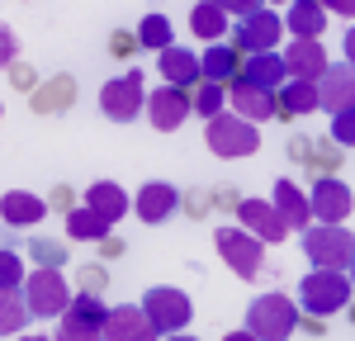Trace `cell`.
Segmentation results:
<instances>
[{
	"label": "cell",
	"mask_w": 355,
	"mask_h": 341,
	"mask_svg": "<svg viewBox=\"0 0 355 341\" xmlns=\"http://www.w3.org/2000/svg\"><path fill=\"white\" fill-rule=\"evenodd\" d=\"M204 81L209 85H223V81H232V71H237V53L227 48V43H214V48H204Z\"/></svg>",
	"instance_id": "25"
},
{
	"label": "cell",
	"mask_w": 355,
	"mask_h": 341,
	"mask_svg": "<svg viewBox=\"0 0 355 341\" xmlns=\"http://www.w3.org/2000/svg\"><path fill=\"white\" fill-rule=\"evenodd\" d=\"M237 218H242V227L251 237H261V242H284V237L294 232V227L279 218V209L266 204V199H242V204H237Z\"/></svg>",
	"instance_id": "12"
},
{
	"label": "cell",
	"mask_w": 355,
	"mask_h": 341,
	"mask_svg": "<svg viewBox=\"0 0 355 341\" xmlns=\"http://www.w3.org/2000/svg\"><path fill=\"white\" fill-rule=\"evenodd\" d=\"M308 204H313V218H318L322 227H341L346 218H351V209H355L351 185H346V180H336V175H322V180L313 185Z\"/></svg>",
	"instance_id": "8"
},
{
	"label": "cell",
	"mask_w": 355,
	"mask_h": 341,
	"mask_svg": "<svg viewBox=\"0 0 355 341\" xmlns=\"http://www.w3.org/2000/svg\"><path fill=\"white\" fill-rule=\"evenodd\" d=\"M227 100H232L237 119H246V123H256V119H270L275 105H279V95H266V90H256V85H246V81L232 85V90H227Z\"/></svg>",
	"instance_id": "20"
},
{
	"label": "cell",
	"mask_w": 355,
	"mask_h": 341,
	"mask_svg": "<svg viewBox=\"0 0 355 341\" xmlns=\"http://www.w3.org/2000/svg\"><path fill=\"white\" fill-rule=\"evenodd\" d=\"M28 317H33V308H28L24 289H0V332H19Z\"/></svg>",
	"instance_id": "26"
},
{
	"label": "cell",
	"mask_w": 355,
	"mask_h": 341,
	"mask_svg": "<svg viewBox=\"0 0 355 341\" xmlns=\"http://www.w3.org/2000/svg\"><path fill=\"white\" fill-rule=\"evenodd\" d=\"M327 15H341V19H355V0H322Z\"/></svg>",
	"instance_id": "35"
},
{
	"label": "cell",
	"mask_w": 355,
	"mask_h": 341,
	"mask_svg": "<svg viewBox=\"0 0 355 341\" xmlns=\"http://www.w3.org/2000/svg\"><path fill=\"white\" fill-rule=\"evenodd\" d=\"M351 289L355 284L341 275V270H308L299 284V304L313 317H331V313H341L351 304Z\"/></svg>",
	"instance_id": "2"
},
{
	"label": "cell",
	"mask_w": 355,
	"mask_h": 341,
	"mask_svg": "<svg viewBox=\"0 0 355 341\" xmlns=\"http://www.w3.org/2000/svg\"><path fill=\"white\" fill-rule=\"evenodd\" d=\"M279 33H284V19L275 15V10H256L251 19H242L237 24V48H246L251 57H261V53H275V43H279Z\"/></svg>",
	"instance_id": "11"
},
{
	"label": "cell",
	"mask_w": 355,
	"mask_h": 341,
	"mask_svg": "<svg viewBox=\"0 0 355 341\" xmlns=\"http://www.w3.org/2000/svg\"><path fill=\"white\" fill-rule=\"evenodd\" d=\"M19 341H43V337H19Z\"/></svg>",
	"instance_id": "40"
},
{
	"label": "cell",
	"mask_w": 355,
	"mask_h": 341,
	"mask_svg": "<svg viewBox=\"0 0 355 341\" xmlns=\"http://www.w3.org/2000/svg\"><path fill=\"white\" fill-rule=\"evenodd\" d=\"M284 67H289L294 81H322L331 62H327V53H322V43H289V48H284Z\"/></svg>",
	"instance_id": "16"
},
{
	"label": "cell",
	"mask_w": 355,
	"mask_h": 341,
	"mask_svg": "<svg viewBox=\"0 0 355 341\" xmlns=\"http://www.w3.org/2000/svg\"><path fill=\"white\" fill-rule=\"evenodd\" d=\"M279 105L289 114H308L322 105V95H318V81H289L284 90H279Z\"/></svg>",
	"instance_id": "28"
},
{
	"label": "cell",
	"mask_w": 355,
	"mask_h": 341,
	"mask_svg": "<svg viewBox=\"0 0 355 341\" xmlns=\"http://www.w3.org/2000/svg\"><path fill=\"white\" fill-rule=\"evenodd\" d=\"M142 105H147V95H142V76H137V71L114 76V81H105V90H100V110L110 114L114 123L137 119V110H142Z\"/></svg>",
	"instance_id": "9"
},
{
	"label": "cell",
	"mask_w": 355,
	"mask_h": 341,
	"mask_svg": "<svg viewBox=\"0 0 355 341\" xmlns=\"http://www.w3.org/2000/svg\"><path fill=\"white\" fill-rule=\"evenodd\" d=\"M0 213H5V223H10V227H28V223H43L48 204H43L38 195H28V190H5Z\"/></svg>",
	"instance_id": "22"
},
{
	"label": "cell",
	"mask_w": 355,
	"mask_h": 341,
	"mask_svg": "<svg viewBox=\"0 0 355 341\" xmlns=\"http://www.w3.org/2000/svg\"><path fill=\"white\" fill-rule=\"evenodd\" d=\"M175 185H166V180H152V185H142L133 199V209H137V218L142 223H162V218H171L175 213Z\"/></svg>",
	"instance_id": "17"
},
{
	"label": "cell",
	"mask_w": 355,
	"mask_h": 341,
	"mask_svg": "<svg viewBox=\"0 0 355 341\" xmlns=\"http://www.w3.org/2000/svg\"><path fill=\"white\" fill-rule=\"evenodd\" d=\"M190 110H194L190 90L162 85V90H152V95H147V114H152V128H157V133H175V128L190 119Z\"/></svg>",
	"instance_id": "10"
},
{
	"label": "cell",
	"mask_w": 355,
	"mask_h": 341,
	"mask_svg": "<svg viewBox=\"0 0 355 341\" xmlns=\"http://www.w3.org/2000/svg\"><path fill=\"white\" fill-rule=\"evenodd\" d=\"M223 105H227V90H223V85H199V90H194V110L204 114V119H218L223 114Z\"/></svg>",
	"instance_id": "30"
},
{
	"label": "cell",
	"mask_w": 355,
	"mask_h": 341,
	"mask_svg": "<svg viewBox=\"0 0 355 341\" xmlns=\"http://www.w3.org/2000/svg\"><path fill=\"white\" fill-rule=\"evenodd\" d=\"M15 53H19V48H15V33L0 28V62H15Z\"/></svg>",
	"instance_id": "36"
},
{
	"label": "cell",
	"mask_w": 355,
	"mask_h": 341,
	"mask_svg": "<svg viewBox=\"0 0 355 341\" xmlns=\"http://www.w3.org/2000/svg\"><path fill=\"white\" fill-rule=\"evenodd\" d=\"M85 209H95V213L114 227L123 213H128V190H123V185H114V180H95V185L85 190Z\"/></svg>",
	"instance_id": "19"
},
{
	"label": "cell",
	"mask_w": 355,
	"mask_h": 341,
	"mask_svg": "<svg viewBox=\"0 0 355 341\" xmlns=\"http://www.w3.org/2000/svg\"><path fill=\"white\" fill-rule=\"evenodd\" d=\"M322 24H327L322 0H294V5H289V15H284V28H289L299 43H318Z\"/></svg>",
	"instance_id": "18"
},
{
	"label": "cell",
	"mask_w": 355,
	"mask_h": 341,
	"mask_svg": "<svg viewBox=\"0 0 355 341\" xmlns=\"http://www.w3.org/2000/svg\"><path fill=\"white\" fill-rule=\"evenodd\" d=\"M209 147H214V157L237 161V157H251V152L261 147V133H256V123H246V119L218 114V119H209Z\"/></svg>",
	"instance_id": "5"
},
{
	"label": "cell",
	"mask_w": 355,
	"mask_h": 341,
	"mask_svg": "<svg viewBox=\"0 0 355 341\" xmlns=\"http://www.w3.org/2000/svg\"><path fill=\"white\" fill-rule=\"evenodd\" d=\"M303 256L318 265V270H346L355 265V232L346 227H308L303 232Z\"/></svg>",
	"instance_id": "3"
},
{
	"label": "cell",
	"mask_w": 355,
	"mask_h": 341,
	"mask_svg": "<svg viewBox=\"0 0 355 341\" xmlns=\"http://www.w3.org/2000/svg\"><path fill=\"white\" fill-rule=\"evenodd\" d=\"M351 284H355V265H351Z\"/></svg>",
	"instance_id": "41"
},
{
	"label": "cell",
	"mask_w": 355,
	"mask_h": 341,
	"mask_svg": "<svg viewBox=\"0 0 355 341\" xmlns=\"http://www.w3.org/2000/svg\"><path fill=\"white\" fill-rule=\"evenodd\" d=\"M171 341H199V337H180V332H175V337H171Z\"/></svg>",
	"instance_id": "39"
},
{
	"label": "cell",
	"mask_w": 355,
	"mask_h": 341,
	"mask_svg": "<svg viewBox=\"0 0 355 341\" xmlns=\"http://www.w3.org/2000/svg\"><path fill=\"white\" fill-rule=\"evenodd\" d=\"M214 242H218V256L242 275V280H256V275H261V261H266V242H261V237L237 232V227H218Z\"/></svg>",
	"instance_id": "6"
},
{
	"label": "cell",
	"mask_w": 355,
	"mask_h": 341,
	"mask_svg": "<svg viewBox=\"0 0 355 341\" xmlns=\"http://www.w3.org/2000/svg\"><path fill=\"white\" fill-rule=\"evenodd\" d=\"M24 265H19V256L15 252H5L0 256V289H24Z\"/></svg>",
	"instance_id": "31"
},
{
	"label": "cell",
	"mask_w": 355,
	"mask_h": 341,
	"mask_svg": "<svg viewBox=\"0 0 355 341\" xmlns=\"http://www.w3.org/2000/svg\"><path fill=\"white\" fill-rule=\"evenodd\" d=\"M227 5L223 0H199V5H190V28H194V38H223L227 33Z\"/></svg>",
	"instance_id": "24"
},
{
	"label": "cell",
	"mask_w": 355,
	"mask_h": 341,
	"mask_svg": "<svg viewBox=\"0 0 355 341\" xmlns=\"http://www.w3.org/2000/svg\"><path fill=\"white\" fill-rule=\"evenodd\" d=\"M67 232H71L76 242H105L110 223H105L95 209H71V213H67Z\"/></svg>",
	"instance_id": "27"
},
{
	"label": "cell",
	"mask_w": 355,
	"mask_h": 341,
	"mask_svg": "<svg viewBox=\"0 0 355 341\" xmlns=\"http://www.w3.org/2000/svg\"><path fill=\"white\" fill-rule=\"evenodd\" d=\"M142 308H147V317H152V327H157V332H171V337L194 317L190 294H185V289H166V284L142 294Z\"/></svg>",
	"instance_id": "7"
},
{
	"label": "cell",
	"mask_w": 355,
	"mask_h": 341,
	"mask_svg": "<svg viewBox=\"0 0 355 341\" xmlns=\"http://www.w3.org/2000/svg\"><path fill=\"white\" fill-rule=\"evenodd\" d=\"M318 95H322V110H327L331 119L355 110V67L351 62H331L327 76L318 81Z\"/></svg>",
	"instance_id": "13"
},
{
	"label": "cell",
	"mask_w": 355,
	"mask_h": 341,
	"mask_svg": "<svg viewBox=\"0 0 355 341\" xmlns=\"http://www.w3.org/2000/svg\"><path fill=\"white\" fill-rule=\"evenodd\" d=\"M162 76L175 85V90H190V85L204 76V62H199L190 48H166L162 53Z\"/></svg>",
	"instance_id": "21"
},
{
	"label": "cell",
	"mask_w": 355,
	"mask_h": 341,
	"mask_svg": "<svg viewBox=\"0 0 355 341\" xmlns=\"http://www.w3.org/2000/svg\"><path fill=\"white\" fill-rule=\"evenodd\" d=\"M275 209L289 227H308V218H313V204L294 180H275Z\"/></svg>",
	"instance_id": "23"
},
{
	"label": "cell",
	"mask_w": 355,
	"mask_h": 341,
	"mask_svg": "<svg viewBox=\"0 0 355 341\" xmlns=\"http://www.w3.org/2000/svg\"><path fill=\"white\" fill-rule=\"evenodd\" d=\"M24 299H28V308H33V317H62V313L71 308V289L62 280V270H53V265L28 270Z\"/></svg>",
	"instance_id": "4"
},
{
	"label": "cell",
	"mask_w": 355,
	"mask_h": 341,
	"mask_svg": "<svg viewBox=\"0 0 355 341\" xmlns=\"http://www.w3.org/2000/svg\"><path fill=\"white\" fill-rule=\"evenodd\" d=\"M53 341H105V332H95V327H81V322L62 317V327H57Z\"/></svg>",
	"instance_id": "33"
},
{
	"label": "cell",
	"mask_w": 355,
	"mask_h": 341,
	"mask_svg": "<svg viewBox=\"0 0 355 341\" xmlns=\"http://www.w3.org/2000/svg\"><path fill=\"white\" fill-rule=\"evenodd\" d=\"M242 81L256 85V90H266V95H275V90H284V85L294 81V76H289V67H284V53H261L242 67Z\"/></svg>",
	"instance_id": "15"
},
{
	"label": "cell",
	"mask_w": 355,
	"mask_h": 341,
	"mask_svg": "<svg viewBox=\"0 0 355 341\" xmlns=\"http://www.w3.org/2000/svg\"><path fill=\"white\" fill-rule=\"evenodd\" d=\"M223 341H256V337H251V332H227Z\"/></svg>",
	"instance_id": "38"
},
{
	"label": "cell",
	"mask_w": 355,
	"mask_h": 341,
	"mask_svg": "<svg viewBox=\"0 0 355 341\" xmlns=\"http://www.w3.org/2000/svg\"><path fill=\"white\" fill-rule=\"evenodd\" d=\"M331 142H336V147H355V110L331 119Z\"/></svg>",
	"instance_id": "32"
},
{
	"label": "cell",
	"mask_w": 355,
	"mask_h": 341,
	"mask_svg": "<svg viewBox=\"0 0 355 341\" xmlns=\"http://www.w3.org/2000/svg\"><path fill=\"white\" fill-rule=\"evenodd\" d=\"M33 256H38L43 265H57V261H62V247H57V242H33Z\"/></svg>",
	"instance_id": "34"
},
{
	"label": "cell",
	"mask_w": 355,
	"mask_h": 341,
	"mask_svg": "<svg viewBox=\"0 0 355 341\" xmlns=\"http://www.w3.org/2000/svg\"><path fill=\"white\" fill-rule=\"evenodd\" d=\"M137 38H142V43H147V48H175V43H171V19H166V15H147V19H142V24H137Z\"/></svg>",
	"instance_id": "29"
},
{
	"label": "cell",
	"mask_w": 355,
	"mask_h": 341,
	"mask_svg": "<svg viewBox=\"0 0 355 341\" xmlns=\"http://www.w3.org/2000/svg\"><path fill=\"white\" fill-rule=\"evenodd\" d=\"M294 327H299L294 299H284V294H261V299H251V308H246V332L256 341H289Z\"/></svg>",
	"instance_id": "1"
},
{
	"label": "cell",
	"mask_w": 355,
	"mask_h": 341,
	"mask_svg": "<svg viewBox=\"0 0 355 341\" xmlns=\"http://www.w3.org/2000/svg\"><path fill=\"white\" fill-rule=\"evenodd\" d=\"M105 341H157V327H152V317H147V308H142V304H137V308L119 304V308H110Z\"/></svg>",
	"instance_id": "14"
},
{
	"label": "cell",
	"mask_w": 355,
	"mask_h": 341,
	"mask_svg": "<svg viewBox=\"0 0 355 341\" xmlns=\"http://www.w3.org/2000/svg\"><path fill=\"white\" fill-rule=\"evenodd\" d=\"M346 62H351V67H355V24L346 28Z\"/></svg>",
	"instance_id": "37"
}]
</instances>
